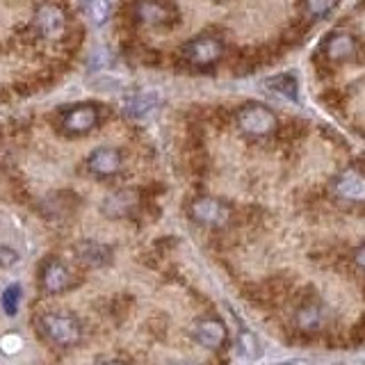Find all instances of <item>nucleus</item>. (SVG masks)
Returning <instances> with one entry per match:
<instances>
[{"label":"nucleus","mask_w":365,"mask_h":365,"mask_svg":"<svg viewBox=\"0 0 365 365\" xmlns=\"http://www.w3.org/2000/svg\"><path fill=\"white\" fill-rule=\"evenodd\" d=\"M37 327L41 331V336L51 342L55 347H76L83 342L85 336V329L80 317L73 313H66V311H51V313H43L37 319Z\"/></svg>","instance_id":"1"},{"label":"nucleus","mask_w":365,"mask_h":365,"mask_svg":"<svg viewBox=\"0 0 365 365\" xmlns=\"http://www.w3.org/2000/svg\"><path fill=\"white\" fill-rule=\"evenodd\" d=\"M354 262H356L361 269H365V245H361L356 251H354Z\"/></svg>","instance_id":"24"},{"label":"nucleus","mask_w":365,"mask_h":365,"mask_svg":"<svg viewBox=\"0 0 365 365\" xmlns=\"http://www.w3.org/2000/svg\"><path fill=\"white\" fill-rule=\"evenodd\" d=\"M87 169L96 178H112L123 169V155L114 146H98L87 155Z\"/></svg>","instance_id":"11"},{"label":"nucleus","mask_w":365,"mask_h":365,"mask_svg":"<svg viewBox=\"0 0 365 365\" xmlns=\"http://www.w3.org/2000/svg\"><path fill=\"white\" fill-rule=\"evenodd\" d=\"M240 349H242V354L247 359H256L258 351H260V345L256 336L251 334L249 329H240Z\"/></svg>","instance_id":"21"},{"label":"nucleus","mask_w":365,"mask_h":365,"mask_svg":"<svg viewBox=\"0 0 365 365\" xmlns=\"http://www.w3.org/2000/svg\"><path fill=\"white\" fill-rule=\"evenodd\" d=\"M336 7V0H304V11L308 19H324Z\"/></svg>","instance_id":"20"},{"label":"nucleus","mask_w":365,"mask_h":365,"mask_svg":"<svg viewBox=\"0 0 365 365\" xmlns=\"http://www.w3.org/2000/svg\"><path fill=\"white\" fill-rule=\"evenodd\" d=\"M94 365H130L128 361H123L119 356H98L94 361Z\"/></svg>","instance_id":"23"},{"label":"nucleus","mask_w":365,"mask_h":365,"mask_svg":"<svg viewBox=\"0 0 365 365\" xmlns=\"http://www.w3.org/2000/svg\"><path fill=\"white\" fill-rule=\"evenodd\" d=\"M331 192L347 203H365V174L361 169H345L331 182Z\"/></svg>","instance_id":"10"},{"label":"nucleus","mask_w":365,"mask_h":365,"mask_svg":"<svg viewBox=\"0 0 365 365\" xmlns=\"http://www.w3.org/2000/svg\"><path fill=\"white\" fill-rule=\"evenodd\" d=\"M83 11L94 26H106L112 14V5L110 0H83Z\"/></svg>","instance_id":"17"},{"label":"nucleus","mask_w":365,"mask_h":365,"mask_svg":"<svg viewBox=\"0 0 365 365\" xmlns=\"http://www.w3.org/2000/svg\"><path fill=\"white\" fill-rule=\"evenodd\" d=\"M73 256L78 262H83L85 267H108L112 258H114V249L106 242H98V240H80L73 245Z\"/></svg>","instance_id":"12"},{"label":"nucleus","mask_w":365,"mask_h":365,"mask_svg":"<svg viewBox=\"0 0 365 365\" xmlns=\"http://www.w3.org/2000/svg\"><path fill=\"white\" fill-rule=\"evenodd\" d=\"M180 55H182V60L190 62L192 66H199V68L212 66L215 62L222 60L224 43L217 37H210V34H201V37H194L182 46Z\"/></svg>","instance_id":"5"},{"label":"nucleus","mask_w":365,"mask_h":365,"mask_svg":"<svg viewBox=\"0 0 365 365\" xmlns=\"http://www.w3.org/2000/svg\"><path fill=\"white\" fill-rule=\"evenodd\" d=\"M262 85H265L269 91H274V94H279V96L288 98V101H297V96H299V80H297L294 73L272 76Z\"/></svg>","instance_id":"16"},{"label":"nucleus","mask_w":365,"mask_h":365,"mask_svg":"<svg viewBox=\"0 0 365 365\" xmlns=\"http://www.w3.org/2000/svg\"><path fill=\"white\" fill-rule=\"evenodd\" d=\"M322 51L331 62H347L356 55V37L349 32H331Z\"/></svg>","instance_id":"13"},{"label":"nucleus","mask_w":365,"mask_h":365,"mask_svg":"<svg viewBox=\"0 0 365 365\" xmlns=\"http://www.w3.org/2000/svg\"><path fill=\"white\" fill-rule=\"evenodd\" d=\"M297 322H299L302 329L313 331L322 322V311H319L315 304H304L299 311H297Z\"/></svg>","instance_id":"19"},{"label":"nucleus","mask_w":365,"mask_h":365,"mask_svg":"<svg viewBox=\"0 0 365 365\" xmlns=\"http://www.w3.org/2000/svg\"><path fill=\"white\" fill-rule=\"evenodd\" d=\"M21 285L19 283H9L7 288L3 290V294H0V308H3V313L7 317H14L19 313L21 308Z\"/></svg>","instance_id":"18"},{"label":"nucleus","mask_w":365,"mask_h":365,"mask_svg":"<svg viewBox=\"0 0 365 365\" xmlns=\"http://www.w3.org/2000/svg\"><path fill=\"white\" fill-rule=\"evenodd\" d=\"M187 215L192 217V222H197L201 226H212L220 228L228 224L231 220V205L224 203L217 197H208V194H201V197H194L187 203Z\"/></svg>","instance_id":"4"},{"label":"nucleus","mask_w":365,"mask_h":365,"mask_svg":"<svg viewBox=\"0 0 365 365\" xmlns=\"http://www.w3.org/2000/svg\"><path fill=\"white\" fill-rule=\"evenodd\" d=\"M158 106H160V96L155 91H142V94H135L125 101L123 112L133 119H142L148 117L153 110H158Z\"/></svg>","instance_id":"15"},{"label":"nucleus","mask_w":365,"mask_h":365,"mask_svg":"<svg viewBox=\"0 0 365 365\" xmlns=\"http://www.w3.org/2000/svg\"><path fill=\"white\" fill-rule=\"evenodd\" d=\"M101 123V108L96 103H76L60 110V130L68 137H83L96 130Z\"/></svg>","instance_id":"3"},{"label":"nucleus","mask_w":365,"mask_h":365,"mask_svg":"<svg viewBox=\"0 0 365 365\" xmlns=\"http://www.w3.org/2000/svg\"><path fill=\"white\" fill-rule=\"evenodd\" d=\"M39 285L46 294H62L76 285V274L60 258H48L39 269Z\"/></svg>","instance_id":"8"},{"label":"nucleus","mask_w":365,"mask_h":365,"mask_svg":"<svg viewBox=\"0 0 365 365\" xmlns=\"http://www.w3.org/2000/svg\"><path fill=\"white\" fill-rule=\"evenodd\" d=\"M66 14L57 3H41L34 11V30L41 39L57 41L66 34Z\"/></svg>","instance_id":"7"},{"label":"nucleus","mask_w":365,"mask_h":365,"mask_svg":"<svg viewBox=\"0 0 365 365\" xmlns=\"http://www.w3.org/2000/svg\"><path fill=\"white\" fill-rule=\"evenodd\" d=\"M135 16L144 26H165L171 19V9L160 0H140L135 5Z\"/></svg>","instance_id":"14"},{"label":"nucleus","mask_w":365,"mask_h":365,"mask_svg":"<svg viewBox=\"0 0 365 365\" xmlns=\"http://www.w3.org/2000/svg\"><path fill=\"white\" fill-rule=\"evenodd\" d=\"M19 262V251L7 245H0V269H9Z\"/></svg>","instance_id":"22"},{"label":"nucleus","mask_w":365,"mask_h":365,"mask_svg":"<svg viewBox=\"0 0 365 365\" xmlns=\"http://www.w3.org/2000/svg\"><path fill=\"white\" fill-rule=\"evenodd\" d=\"M190 336L192 340L201 345L203 349H210L217 351L226 345V338H228V329L224 324V319L215 317V315H203L197 317L190 327Z\"/></svg>","instance_id":"6"},{"label":"nucleus","mask_w":365,"mask_h":365,"mask_svg":"<svg viewBox=\"0 0 365 365\" xmlns=\"http://www.w3.org/2000/svg\"><path fill=\"white\" fill-rule=\"evenodd\" d=\"M235 121H237V128L247 137H256V140L269 137L279 128V117L274 114V110L256 101L245 103V106L237 110Z\"/></svg>","instance_id":"2"},{"label":"nucleus","mask_w":365,"mask_h":365,"mask_svg":"<svg viewBox=\"0 0 365 365\" xmlns=\"http://www.w3.org/2000/svg\"><path fill=\"white\" fill-rule=\"evenodd\" d=\"M163 365H201V363H197V361H185V359H176V361H167Z\"/></svg>","instance_id":"25"},{"label":"nucleus","mask_w":365,"mask_h":365,"mask_svg":"<svg viewBox=\"0 0 365 365\" xmlns=\"http://www.w3.org/2000/svg\"><path fill=\"white\" fill-rule=\"evenodd\" d=\"M137 208H140V192L130 187L114 190L101 201V215L108 220H128Z\"/></svg>","instance_id":"9"}]
</instances>
